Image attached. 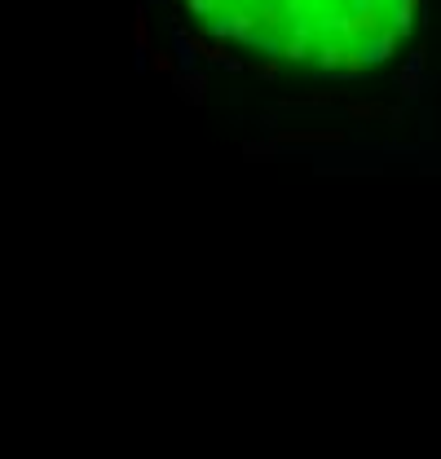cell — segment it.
<instances>
[{
    "label": "cell",
    "mask_w": 441,
    "mask_h": 459,
    "mask_svg": "<svg viewBox=\"0 0 441 459\" xmlns=\"http://www.w3.org/2000/svg\"><path fill=\"white\" fill-rule=\"evenodd\" d=\"M279 142L283 146H296V142H345V133H340V128H318V133H314V128H283V133H279Z\"/></svg>",
    "instance_id": "obj_1"
},
{
    "label": "cell",
    "mask_w": 441,
    "mask_h": 459,
    "mask_svg": "<svg viewBox=\"0 0 441 459\" xmlns=\"http://www.w3.org/2000/svg\"><path fill=\"white\" fill-rule=\"evenodd\" d=\"M340 97H345V89H309V93L287 97V106H331Z\"/></svg>",
    "instance_id": "obj_2"
},
{
    "label": "cell",
    "mask_w": 441,
    "mask_h": 459,
    "mask_svg": "<svg viewBox=\"0 0 441 459\" xmlns=\"http://www.w3.org/2000/svg\"><path fill=\"white\" fill-rule=\"evenodd\" d=\"M423 0H397V9H393V27L402 31V36H411V27H415V13H419Z\"/></svg>",
    "instance_id": "obj_3"
},
{
    "label": "cell",
    "mask_w": 441,
    "mask_h": 459,
    "mask_svg": "<svg viewBox=\"0 0 441 459\" xmlns=\"http://www.w3.org/2000/svg\"><path fill=\"white\" fill-rule=\"evenodd\" d=\"M349 115L353 120H384L388 106H380V102H349Z\"/></svg>",
    "instance_id": "obj_4"
},
{
    "label": "cell",
    "mask_w": 441,
    "mask_h": 459,
    "mask_svg": "<svg viewBox=\"0 0 441 459\" xmlns=\"http://www.w3.org/2000/svg\"><path fill=\"white\" fill-rule=\"evenodd\" d=\"M248 71H256L260 80H274V75L283 71V62H279V54H274V58H265V62H248Z\"/></svg>",
    "instance_id": "obj_5"
},
{
    "label": "cell",
    "mask_w": 441,
    "mask_h": 459,
    "mask_svg": "<svg viewBox=\"0 0 441 459\" xmlns=\"http://www.w3.org/2000/svg\"><path fill=\"white\" fill-rule=\"evenodd\" d=\"M133 40H137L141 54L151 49V27H146V13H141V9H137V23H133Z\"/></svg>",
    "instance_id": "obj_6"
},
{
    "label": "cell",
    "mask_w": 441,
    "mask_h": 459,
    "mask_svg": "<svg viewBox=\"0 0 441 459\" xmlns=\"http://www.w3.org/2000/svg\"><path fill=\"white\" fill-rule=\"evenodd\" d=\"M151 62H155V71H159V75H172V71H177V62H172L168 54H159V49H155V58H151Z\"/></svg>",
    "instance_id": "obj_7"
},
{
    "label": "cell",
    "mask_w": 441,
    "mask_h": 459,
    "mask_svg": "<svg viewBox=\"0 0 441 459\" xmlns=\"http://www.w3.org/2000/svg\"><path fill=\"white\" fill-rule=\"evenodd\" d=\"M186 93L199 102V97H203V75H190V80H186Z\"/></svg>",
    "instance_id": "obj_8"
}]
</instances>
